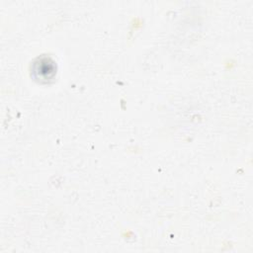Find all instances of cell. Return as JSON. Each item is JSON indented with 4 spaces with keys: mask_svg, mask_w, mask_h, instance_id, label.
Returning a JSON list of instances; mask_svg holds the SVG:
<instances>
[{
    "mask_svg": "<svg viewBox=\"0 0 253 253\" xmlns=\"http://www.w3.org/2000/svg\"><path fill=\"white\" fill-rule=\"evenodd\" d=\"M56 73V65L48 56L38 57L32 67V75L41 82H48Z\"/></svg>",
    "mask_w": 253,
    "mask_h": 253,
    "instance_id": "obj_1",
    "label": "cell"
}]
</instances>
